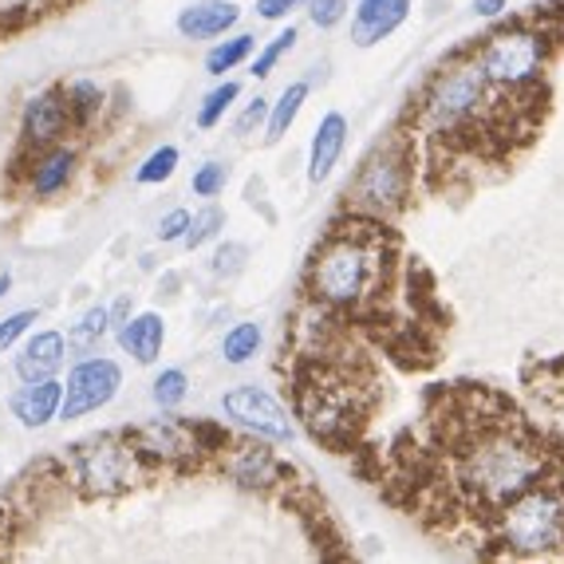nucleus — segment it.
Segmentation results:
<instances>
[{"instance_id": "obj_33", "label": "nucleus", "mask_w": 564, "mask_h": 564, "mask_svg": "<svg viewBox=\"0 0 564 564\" xmlns=\"http://www.w3.org/2000/svg\"><path fill=\"white\" fill-rule=\"evenodd\" d=\"M245 257H249V249L245 245H237V241H226V245H217V253H214V276H237L245 269Z\"/></svg>"}, {"instance_id": "obj_4", "label": "nucleus", "mask_w": 564, "mask_h": 564, "mask_svg": "<svg viewBox=\"0 0 564 564\" xmlns=\"http://www.w3.org/2000/svg\"><path fill=\"white\" fill-rule=\"evenodd\" d=\"M501 545L521 556H541L564 545V498L561 489H545L536 481L533 489L518 494L498 509Z\"/></svg>"}, {"instance_id": "obj_34", "label": "nucleus", "mask_w": 564, "mask_h": 564, "mask_svg": "<svg viewBox=\"0 0 564 564\" xmlns=\"http://www.w3.org/2000/svg\"><path fill=\"white\" fill-rule=\"evenodd\" d=\"M304 9H308V20L316 24V29L328 32V29H336L339 20L348 17V0H308Z\"/></svg>"}, {"instance_id": "obj_1", "label": "nucleus", "mask_w": 564, "mask_h": 564, "mask_svg": "<svg viewBox=\"0 0 564 564\" xmlns=\"http://www.w3.org/2000/svg\"><path fill=\"white\" fill-rule=\"evenodd\" d=\"M454 489L474 509L498 513L506 501L545 478L541 438L518 419H470L454 434Z\"/></svg>"}, {"instance_id": "obj_25", "label": "nucleus", "mask_w": 564, "mask_h": 564, "mask_svg": "<svg viewBox=\"0 0 564 564\" xmlns=\"http://www.w3.org/2000/svg\"><path fill=\"white\" fill-rule=\"evenodd\" d=\"M237 99H241V84H237V79H226V84H217L214 91H209L206 99L198 104L194 127H198V131H214L217 122L226 119V111L237 104Z\"/></svg>"}, {"instance_id": "obj_21", "label": "nucleus", "mask_w": 564, "mask_h": 564, "mask_svg": "<svg viewBox=\"0 0 564 564\" xmlns=\"http://www.w3.org/2000/svg\"><path fill=\"white\" fill-rule=\"evenodd\" d=\"M107 332H111V308L95 304V308H87L84 316H79V324H72V332L64 336L67 351H76V356H91Z\"/></svg>"}, {"instance_id": "obj_10", "label": "nucleus", "mask_w": 564, "mask_h": 564, "mask_svg": "<svg viewBox=\"0 0 564 564\" xmlns=\"http://www.w3.org/2000/svg\"><path fill=\"white\" fill-rule=\"evenodd\" d=\"M72 131V115H67L64 87H47V91L29 95V104L20 111V139L29 151H44L64 142V134Z\"/></svg>"}, {"instance_id": "obj_12", "label": "nucleus", "mask_w": 564, "mask_h": 564, "mask_svg": "<svg viewBox=\"0 0 564 564\" xmlns=\"http://www.w3.org/2000/svg\"><path fill=\"white\" fill-rule=\"evenodd\" d=\"M131 446L139 451L142 462H186L198 458V446H194V434H189L186 419H154V423H142L134 431H127Z\"/></svg>"}, {"instance_id": "obj_6", "label": "nucleus", "mask_w": 564, "mask_h": 564, "mask_svg": "<svg viewBox=\"0 0 564 564\" xmlns=\"http://www.w3.org/2000/svg\"><path fill=\"white\" fill-rule=\"evenodd\" d=\"M67 474L87 498H119L142 478V458L127 434H95L72 446Z\"/></svg>"}, {"instance_id": "obj_7", "label": "nucleus", "mask_w": 564, "mask_h": 564, "mask_svg": "<svg viewBox=\"0 0 564 564\" xmlns=\"http://www.w3.org/2000/svg\"><path fill=\"white\" fill-rule=\"evenodd\" d=\"M549 56V40L545 32L533 29H506L494 32L481 47V72H486L489 87H501V91H521V87L536 84L541 67Z\"/></svg>"}, {"instance_id": "obj_28", "label": "nucleus", "mask_w": 564, "mask_h": 564, "mask_svg": "<svg viewBox=\"0 0 564 564\" xmlns=\"http://www.w3.org/2000/svg\"><path fill=\"white\" fill-rule=\"evenodd\" d=\"M296 40H301V32L292 29V24H289V29H284V32H276V36L269 40V44H264L261 52H257V56H253V76H257V79L273 76L276 64H281V59L289 56L292 47H296Z\"/></svg>"}, {"instance_id": "obj_30", "label": "nucleus", "mask_w": 564, "mask_h": 564, "mask_svg": "<svg viewBox=\"0 0 564 564\" xmlns=\"http://www.w3.org/2000/svg\"><path fill=\"white\" fill-rule=\"evenodd\" d=\"M189 434H194V446L198 454H221L229 443H234V434H229L226 423H209V419H186Z\"/></svg>"}, {"instance_id": "obj_22", "label": "nucleus", "mask_w": 564, "mask_h": 564, "mask_svg": "<svg viewBox=\"0 0 564 564\" xmlns=\"http://www.w3.org/2000/svg\"><path fill=\"white\" fill-rule=\"evenodd\" d=\"M64 99H67V115H72V127H87L91 119H99L107 104V91L95 79H72L64 87Z\"/></svg>"}, {"instance_id": "obj_17", "label": "nucleus", "mask_w": 564, "mask_h": 564, "mask_svg": "<svg viewBox=\"0 0 564 564\" xmlns=\"http://www.w3.org/2000/svg\"><path fill=\"white\" fill-rule=\"evenodd\" d=\"M237 20H241L237 0H194L178 12V32L182 40H217L226 36Z\"/></svg>"}, {"instance_id": "obj_40", "label": "nucleus", "mask_w": 564, "mask_h": 564, "mask_svg": "<svg viewBox=\"0 0 564 564\" xmlns=\"http://www.w3.org/2000/svg\"><path fill=\"white\" fill-rule=\"evenodd\" d=\"M9 292H12V273H0V301H4Z\"/></svg>"}, {"instance_id": "obj_36", "label": "nucleus", "mask_w": 564, "mask_h": 564, "mask_svg": "<svg viewBox=\"0 0 564 564\" xmlns=\"http://www.w3.org/2000/svg\"><path fill=\"white\" fill-rule=\"evenodd\" d=\"M186 229H189V209H170V214L159 221V229H154V234H159L162 245H174V241H182V237H186Z\"/></svg>"}, {"instance_id": "obj_20", "label": "nucleus", "mask_w": 564, "mask_h": 564, "mask_svg": "<svg viewBox=\"0 0 564 564\" xmlns=\"http://www.w3.org/2000/svg\"><path fill=\"white\" fill-rule=\"evenodd\" d=\"M308 91H312V84H308V79H301V84H289V87H284L276 104H269V119H264V139H269V142H281L284 134L292 131V122L301 119L304 104H308Z\"/></svg>"}, {"instance_id": "obj_3", "label": "nucleus", "mask_w": 564, "mask_h": 564, "mask_svg": "<svg viewBox=\"0 0 564 564\" xmlns=\"http://www.w3.org/2000/svg\"><path fill=\"white\" fill-rule=\"evenodd\" d=\"M411 151L403 139H387L383 147L367 154L359 174L348 186V202L356 214L371 217V221H391L411 198Z\"/></svg>"}, {"instance_id": "obj_31", "label": "nucleus", "mask_w": 564, "mask_h": 564, "mask_svg": "<svg viewBox=\"0 0 564 564\" xmlns=\"http://www.w3.org/2000/svg\"><path fill=\"white\" fill-rule=\"evenodd\" d=\"M226 182H229V166L226 162H202L198 170H194V182H189V186H194V194H198V198H217V194H221V189H226Z\"/></svg>"}, {"instance_id": "obj_2", "label": "nucleus", "mask_w": 564, "mask_h": 564, "mask_svg": "<svg viewBox=\"0 0 564 564\" xmlns=\"http://www.w3.org/2000/svg\"><path fill=\"white\" fill-rule=\"evenodd\" d=\"M387 257H391V249L383 241V221L332 229L321 249H316V257H312V296L328 304V308L359 312L364 304L376 301L379 289H383Z\"/></svg>"}, {"instance_id": "obj_8", "label": "nucleus", "mask_w": 564, "mask_h": 564, "mask_svg": "<svg viewBox=\"0 0 564 564\" xmlns=\"http://www.w3.org/2000/svg\"><path fill=\"white\" fill-rule=\"evenodd\" d=\"M122 387V367L107 356H87L79 359L72 371H67L64 383V403H59V414L64 423H76V419H87V414L104 411Z\"/></svg>"}, {"instance_id": "obj_14", "label": "nucleus", "mask_w": 564, "mask_h": 564, "mask_svg": "<svg viewBox=\"0 0 564 564\" xmlns=\"http://www.w3.org/2000/svg\"><path fill=\"white\" fill-rule=\"evenodd\" d=\"M76 166H79V154L67 142L36 151L29 170V194L32 198H56V194H64L72 186V178H76Z\"/></svg>"}, {"instance_id": "obj_5", "label": "nucleus", "mask_w": 564, "mask_h": 564, "mask_svg": "<svg viewBox=\"0 0 564 564\" xmlns=\"http://www.w3.org/2000/svg\"><path fill=\"white\" fill-rule=\"evenodd\" d=\"M486 104H489V79L481 72L478 56L454 59L426 87L423 122L434 134H458L478 119Z\"/></svg>"}, {"instance_id": "obj_26", "label": "nucleus", "mask_w": 564, "mask_h": 564, "mask_svg": "<svg viewBox=\"0 0 564 564\" xmlns=\"http://www.w3.org/2000/svg\"><path fill=\"white\" fill-rule=\"evenodd\" d=\"M189 395V376L182 371V367H166L159 379L151 383V399L159 411H174V406H182Z\"/></svg>"}, {"instance_id": "obj_9", "label": "nucleus", "mask_w": 564, "mask_h": 564, "mask_svg": "<svg viewBox=\"0 0 564 564\" xmlns=\"http://www.w3.org/2000/svg\"><path fill=\"white\" fill-rule=\"evenodd\" d=\"M221 406H226L229 419H234L241 431L253 434V438H264V443H292V438H296L289 406H284L273 391H264V387H257V383H241V387H234V391H226Z\"/></svg>"}, {"instance_id": "obj_24", "label": "nucleus", "mask_w": 564, "mask_h": 564, "mask_svg": "<svg viewBox=\"0 0 564 564\" xmlns=\"http://www.w3.org/2000/svg\"><path fill=\"white\" fill-rule=\"evenodd\" d=\"M261 344H264L261 324L241 321V324H234V328L226 332V339H221V359H226V364H234V367H241V364H249V359H257Z\"/></svg>"}, {"instance_id": "obj_11", "label": "nucleus", "mask_w": 564, "mask_h": 564, "mask_svg": "<svg viewBox=\"0 0 564 564\" xmlns=\"http://www.w3.org/2000/svg\"><path fill=\"white\" fill-rule=\"evenodd\" d=\"M221 466H226V474L241 489H261V494H264V489L281 486V478L289 474L281 466V458H276V454L264 446V438L229 443L226 451H221Z\"/></svg>"}, {"instance_id": "obj_16", "label": "nucleus", "mask_w": 564, "mask_h": 564, "mask_svg": "<svg viewBox=\"0 0 564 564\" xmlns=\"http://www.w3.org/2000/svg\"><path fill=\"white\" fill-rule=\"evenodd\" d=\"M59 403H64V383L52 376V379H36V383L20 387L17 395L9 399V411L20 426L44 431V426L59 414Z\"/></svg>"}, {"instance_id": "obj_13", "label": "nucleus", "mask_w": 564, "mask_h": 564, "mask_svg": "<svg viewBox=\"0 0 564 564\" xmlns=\"http://www.w3.org/2000/svg\"><path fill=\"white\" fill-rule=\"evenodd\" d=\"M64 364H67L64 332L44 328V332H32V336L20 344L17 359H12V371H17L20 383H36V379L59 376V367Z\"/></svg>"}, {"instance_id": "obj_23", "label": "nucleus", "mask_w": 564, "mask_h": 564, "mask_svg": "<svg viewBox=\"0 0 564 564\" xmlns=\"http://www.w3.org/2000/svg\"><path fill=\"white\" fill-rule=\"evenodd\" d=\"M257 52V36H249V32H241V36L234 40H221V44L209 47V56H206V72L214 79H221L226 72H234V67H241L245 59Z\"/></svg>"}, {"instance_id": "obj_39", "label": "nucleus", "mask_w": 564, "mask_h": 564, "mask_svg": "<svg viewBox=\"0 0 564 564\" xmlns=\"http://www.w3.org/2000/svg\"><path fill=\"white\" fill-rule=\"evenodd\" d=\"M127 312H131V296H122V301L111 308V324H122V321H127Z\"/></svg>"}, {"instance_id": "obj_38", "label": "nucleus", "mask_w": 564, "mask_h": 564, "mask_svg": "<svg viewBox=\"0 0 564 564\" xmlns=\"http://www.w3.org/2000/svg\"><path fill=\"white\" fill-rule=\"evenodd\" d=\"M506 9H509L506 0H474V12H478V17H486V20H498Z\"/></svg>"}, {"instance_id": "obj_18", "label": "nucleus", "mask_w": 564, "mask_h": 564, "mask_svg": "<svg viewBox=\"0 0 564 564\" xmlns=\"http://www.w3.org/2000/svg\"><path fill=\"white\" fill-rule=\"evenodd\" d=\"M115 339L127 356H134V364L151 367L162 356V344H166V321L159 312H139V316H127L122 324H115Z\"/></svg>"}, {"instance_id": "obj_15", "label": "nucleus", "mask_w": 564, "mask_h": 564, "mask_svg": "<svg viewBox=\"0 0 564 564\" xmlns=\"http://www.w3.org/2000/svg\"><path fill=\"white\" fill-rule=\"evenodd\" d=\"M411 17V0H356L351 12V40L359 47H371L379 40H387L399 24H406Z\"/></svg>"}, {"instance_id": "obj_37", "label": "nucleus", "mask_w": 564, "mask_h": 564, "mask_svg": "<svg viewBox=\"0 0 564 564\" xmlns=\"http://www.w3.org/2000/svg\"><path fill=\"white\" fill-rule=\"evenodd\" d=\"M308 0H257V17L261 20H289L296 9H304Z\"/></svg>"}, {"instance_id": "obj_35", "label": "nucleus", "mask_w": 564, "mask_h": 564, "mask_svg": "<svg viewBox=\"0 0 564 564\" xmlns=\"http://www.w3.org/2000/svg\"><path fill=\"white\" fill-rule=\"evenodd\" d=\"M264 119H269V99H264V95H257L253 104H249V107H245V111H241V119L234 122L237 139H249V134H253Z\"/></svg>"}, {"instance_id": "obj_27", "label": "nucleus", "mask_w": 564, "mask_h": 564, "mask_svg": "<svg viewBox=\"0 0 564 564\" xmlns=\"http://www.w3.org/2000/svg\"><path fill=\"white\" fill-rule=\"evenodd\" d=\"M178 147H159V151H151L147 159H142V166L134 170V182L139 186H162V182L178 170Z\"/></svg>"}, {"instance_id": "obj_29", "label": "nucleus", "mask_w": 564, "mask_h": 564, "mask_svg": "<svg viewBox=\"0 0 564 564\" xmlns=\"http://www.w3.org/2000/svg\"><path fill=\"white\" fill-rule=\"evenodd\" d=\"M221 226H226V214L209 202L206 209H198V214L189 217V229H186V237H182V245H186V249H202V245L221 234Z\"/></svg>"}, {"instance_id": "obj_32", "label": "nucleus", "mask_w": 564, "mask_h": 564, "mask_svg": "<svg viewBox=\"0 0 564 564\" xmlns=\"http://www.w3.org/2000/svg\"><path fill=\"white\" fill-rule=\"evenodd\" d=\"M36 321H40L36 308H20V312H12V316H4V321H0V351L17 348L20 339L32 332V324H36Z\"/></svg>"}, {"instance_id": "obj_19", "label": "nucleus", "mask_w": 564, "mask_h": 564, "mask_svg": "<svg viewBox=\"0 0 564 564\" xmlns=\"http://www.w3.org/2000/svg\"><path fill=\"white\" fill-rule=\"evenodd\" d=\"M344 147H348V119L339 111H328L312 134L308 147V182H324L336 170V162L344 159Z\"/></svg>"}]
</instances>
